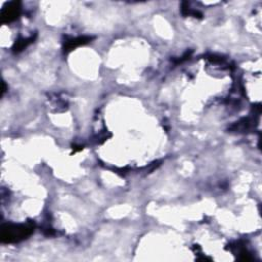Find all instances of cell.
Returning <instances> with one entry per match:
<instances>
[{
    "label": "cell",
    "mask_w": 262,
    "mask_h": 262,
    "mask_svg": "<svg viewBox=\"0 0 262 262\" xmlns=\"http://www.w3.org/2000/svg\"><path fill=\"white\" fill-rule=\"evenodd\" d=\"M32 231L31 227H6L2 229V241L3 242H12V241H18L19 239H23L27 235L30 234Z\"/></svg>",
    "instance_id": "6da1fadb"
},
{
    "label": "cell",
    "mask_w": 262,
    "mask_h": 262,
    "mask_svg": "<svg viewBox=\"0 0 262 262\" xmlns=\"http://www.w3.org/2000/svg\"><path fill=\"white\" fill-rule=\"evenodd\" d=\"M19 10H20L19 3L12 2V3L8 4L7 7L4 8L2 11L3 22H10L12 20H15L17 18V16L19 15Z\"/></svg>",
    "instance_id": "7a4b0ae2"
}]
</instances>
